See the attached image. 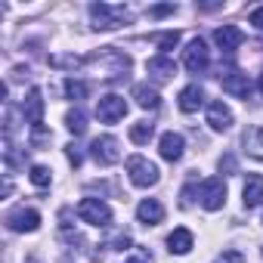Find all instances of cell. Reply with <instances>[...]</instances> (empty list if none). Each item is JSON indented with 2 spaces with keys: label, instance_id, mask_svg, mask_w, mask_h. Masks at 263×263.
Wrapping results in <instances>:
<instances>
[{
  "label": "cell",
  "instance_id": "cell-30",
  "mask_svg": "<svg viewBox=\"0 0 263 263\" xmlns=\"http://www.w3.org/2000/svg\"><path fill=\"white\" fill-rule=\"evenodd\" d=\"M220 174H235V158L232 155H223L220 158Z\"/></svg>",
  "mask_w": 263,
  "mask_h": 263
},
{
  "label": "cell",
  "instance_id": "cell-27",
  "mask_svg": "<svg viewBox=\"0 0 263 263\" xmlns=\"http://www.w3.org/2000/svg\"><path fill=\"white\" fill-rule=\"evenodd\" d=\"M127 263H152V251L149 248H134V254L127 257Z\"/></svg>",
  "mask_w": 263,
  "mask_h": 263
},
{
  "label": "cell",
  "instance_id": "cell-5",
  "mask_svg": "<svg viewBox=\"0 0 263 263\" xmlns=\"http://www.w3.org/2000/svg\"><path fill=\"white\" fill-rule=\"evenodd\" d=\"M124 115H127V99H124V96H118V93L99 96V102H96V118H99L102 124H115V121H121Z\"/></svg>",
  "mask_w": 263,
  "mask_h": 263
},
{
  "label": "cell",
  "instance_id": "cell-6",
  "mask_svg": "<svg viewBox=\"0 0 263 263\" xmlns=\"http://www.w3.org/2000/svg\"><path fill=\"white\" fill-rule=\"evenodd\" d=\"M90 155L96 158V164H102V167H108V164H118L121 161V143L115 140V137H96L93 140V146H90Z\"/></svg>",
  "mask_w": 263,
  "mask_h": 263
},
{
  "label": "cell",
  "instance_id": "cell-9",
  "mask_svg": "<svg viewBox=\"0 0 263 263\" xmlns=\"http://www.w3.org/2000/svg\"><path fill=\"white\" fill-rule=\"evenodd\" d=\"M158 152H161V158L171 161V164L180 161L183 152H186V140H183V134H174V130L161 134V140H158Z\"/></svg>",
  "mask_w": 263,
  "mask_h": 263
},
{
  "label": "cell",
  "instance_id": "cell-26",
  "mask_svg": "<svg viewBox=\"0 0 263 263\" xmlns=\"http://www.w3.org/2000/svg\"><path fill=\"white\" fill-rule=\"evenodd\" d=\"M155 41H158V47H161L164 56H167V50H174V47L180 44V31H164V34H158Z\"/></svg>",
  "mask_w": 263,
  "mask_h": 263
},
{
  "label": "cell",
  "instance_id": "cell-32",
  "mask_svg": "<svg viewBox=\"0 0 263 263\" xmlns=\"http://www.w3.org/2000/svg\"><path fill=\"white\" fill-rule=\"evenodd\" d=\"M174 10H177V7H174V4H161V7H152V10H149V13H152V16H171V13H174Z\"/></svg>",
  "mask_w": 263,
  "mask_h": 263
},
{
  "label": "cell",
  "instance_id": "cell-11",
  "mask_svg": "<svg viewBox=\"0 0 263 263\" xmlns=\"http://www.w3.org/2000/svg\"><path fill=\"white\" fill-rule=\"evenodd\" d=\"M208 124H211V130H217V134H226V130L232 127V108L223 99L211 102L208 105Z\"/></svg>",
  "mask_w": 263,
  "mask_h": 263
},
{
  "label": "cell",
  "instance_id": "cell-10",
  "mask_svg": "<svg viewBox=\"0 0 263 263\" xmlns=\"http://www.w3.org/2000/svg\"><path fill=\"white\" fill-rule=\"evenodd\" d=\"M22 115H25V121H28L31 127H41V124H44V93H41L37 87L28 90V96H25V102H22Z\"/></svg>",
  "mask_w": 263,
  "mask_h": 263
},
{
  "label": "cell",
  "instance_id": "cell-8",
  "mask_svg": "<svg viewBox=\"0 0 263 263\" xmlns=\"http://www.w3.org/2000/svg\"><path fill=\"white\" fill-rule=\"evenodd\" d=\"M7 226H10L13 232H37L41 214H37L34 208H16V211L7 214Z\"/></svg>",
  "mask_w": 263,
  "mask_h": 263
},
{
  "label": "cell",
  "instance_id": "cell-17",
  "mask_svg": "<svg viewBox=\"0 0 263 263\" xmlns=\"http://www.w3.org/2000/svg\"><path fill=\"white\" fill-rule=\"evenodd\" d=\"M241 201H245V208L263 204V177H260V174H248L245 189H241Z\"/></svg>",
  "mask_w": 263,
  "mask_h": 263
},
{
  "label": "cell",
  "instance_id": "cell-15",
  "mask_svg": "<svg viewBox=\"0 0 263 263\" xmlns=\"http://www.w3.org/2000/svg\"><path fill=\"white\" fill-rule=\"evenodd\" d=\"M146 71H149L155 81H161V84H164V81H171V78L177 74V65H174V59H171V56H164V53H161V56H152V59L146 62Z\"/></svg>",
  "mask_w": 263,
  "mask_h": 263
},
{
  "label": "cell",
  "instance_id": "cell-29",
  "mask_svg": "<svg viewBox=\"0 0 263 263\" xmlns=\"http://www.w3.org/2000/svg\"><path fill=\"white\" fill-rule=\"evenodd\" d=\"M248 22H251L254 28H260V31H263V7H254V10H251V16H248Z\"/></svg>",
  "mask_w": 263,
  "mask_h": 263
},
{
  "label": "cell",
  "instance_id": "cell-33",
  "mask_svg": "<svg viewBox=\"0 0 263 263\" xmlns=\"http://www.w3.org/2000/svg\"><path fill=\"white\" fill-rule=\"evenodd\" d=\"M127 245H130V235H118L115 238V251H124Z\"/></svg>",
  "mask_w": 263,
  "mask_h": 263
},
{
  "label": "cell",
  "instance_id": "cell-13",
  "mask_svg": "<svg viewBox=\"0 0 263 263\" xmlns=\"http://www.w3.org/2000/svg\"><path fill=\"white\" fill-rule=\"evenodd\" d=\"M137 220H140L143 226H158V223L164 220V204H161L158 198H143V201L137 204Z\"/></svg>",
  "mask_w": 263,
  "mask_h": 263
},
{
  "label": "cell",
  "instance_id": "cell-18",
  "mask_svg": "<svg viewBox=\"0 0 263 263\" xmlns=\"http://www.w3.org/2000/svg\"><path fill=\"white\" fill-rule=\"evenodd\" d=\"M241 146L254 161H263V127H248L241 134Z\"/></svg>",
  "mask_w": 263,
  "mask_h": 263
},
{
  "label": "cell",
  "instance_id": "cell-24",
  "mask_svg": "<svg viewBox=\"0 0 263 263\" xmlns=\"http://www.w3.org/2000/svg\"><path fill=\"white\" fill-rule=\"evenodd\" d=\"M65 96H68V99H84V96H87V84L78 81V78H68V81H65Z\"/></svg>",
  "mask_w": 263,
  "mask_h": 263
},
{
  "label": "cell",
  "instance_id": "cell-28",
  "mask_svg": "<svg viewBox=\"0 0 263 263\" xmlns=\"http://www.w3.org/2000/svg\"><path fill=\"white\" fill-rule=\"evenodd\" d=\"M65 155H68V161H71L74 167H81V161H84V152H81L74 143H71V146H65Z\"/></svg>",
  "mask_w": 263,
  "mask_h": 263
},
{
  "label": "cell",
  "instance_id": "cell-25",
  "mask_svg": "<svg viewBox=\"0 0 263 263\" xmlns=\"http://www.w3.org/2000/svg\"><path fill=\"white\" fill-rule=\"evenodd\" d=\"M50 65H56V68H71V71H74V68L84 65V59H81V56H53Z\"/></svg>",
  "mask_w": 263,
  "mask_h": 263
},
{
  "label": "cell",
  "instance_id": "cell-2",
  "mask_svg": "<svg viewBox=\"0 0 263 263\" xmlns=\"http://www.w3.org/2000/svg\"><path fill=\"white\" fill-rule=\"evenodd\" d=\"M127 174H130V183L134 186H140V189H149V186H155L158 183V164H152L149 158H143V155H130L127 158Z\"/></svg>",
  "mask_w": 263,
  "mask_h": 263
},
{
  "label": "cell",
  "instance_id": "cell-22",
  "mask_svg": "<svg viewBox=\"0 0 263 263\" xmlns=\"http://www.w3.org/2000/svg\"><path fill=\"white\" fill-rule=\"evenodd\" d=\"M65 127L71 130L74 137H81L84 130H87V115H84V108H81V105H74V108L65 115Z\"/></svg>",
  "mask_w": 263,
  "mask_h": 263
},
{
  "label": "cell",
  "instance_id": "cell-34",
  "mask_svg": "<svg viewBox=\"0 0 263 263\" xmlns=\"http://www.w3.org/2000/svg\"><path fill=\"white\" fill-rule=\"evenodd\" d=\"M260 93H263V74H260Z\"/></svg>",
  "mask_w": 263,
  "mask_h": 263
},
{
  "label": "cell",
  "instance_id": "cell-3",
  "mask_svg": "<svg viewBox=\"0 0 263 263\" xmlns=\"http://www.w3.org/2000/svg\"><path fill=\"white\" fill-rule=\"evenodd\" d=\"M198 201H201L204 211H220V208L226 204V183H223L220 177L201 180V186H198Z\"/></svg>",
  "mask_w": 263,
  "mask_h": 263
},
{
  "label": "cell",
  "instance_id": "cell-20",
  "mask_svg": "<svg viewBox=\"0 0 263 263\" xmlns=\"http://www.w3.org/2000/svg\"><path fill=\"white\" fill-rule=\"evenodd\" d=\"M134 99H137V105H140V108H158V105H161L158 90H155V87H149V84H137V87H134Z\"/></svg>",
  "mask_w": 263,
  "mask_h": 263
},
{
  "label": "cell",
  "instance_id": "cell-7",
  "mask_svg": "<svg viewBox=\"0 0 263 263\" xmlns=\"http://www.w3.org/2000/svg\"><path fill=\"white\" fill-rule=\"evenodd\" d=\"M208 62H211L208 44H204L201 37L189 41V47H186V53H183V65H186V71H189V74H201V71L208 68Z\"/></svg>",
  "mask_w": 263,
  "mask_h": 263
},
{
  "label": "cell",
  "instance_id": "cell-31",
  "mask_svg": "<svg viewBox=\"0 0 263 263\" xmlns=\"http://www.w3.org/2000/svg\"><path fill=\"white\" fill-rule=\"evenodd\" d=\"M217 263H245V257H241L238 251H223V257H220Z\"/></svg>",
  "mask_w": 263,
  "mask_h": 263
},
{
  "label": "cell",
  "instance_id": "cell-4",
  "mask_svg": "<svg viewBox=\"0 0 263 263\" xmlns=\"http://www.w3.org/2000/svg\"><path fill=\"white\" fill-rule=\"evenodd\" d=\"M78 217L90 226H108L111 223V208L102 198H81L78 201Z\"/></svg>",
  "mask_w": 263,
  "mask_h": 263
},
{
  "label": "cell",
  "instance_id": "cell-14",
  "mask_svg": "<svg viewBox=\"0 0 263 263\" xmlns=\"http://www.w3.org/2000/svg\"><path fill=\"white\" fill-rule=\"evenodd\" d=\"M241 41H245V34H241V28H235V25H223V28L214 31V44H217L223 53H235V50L241 47Z\"/></svg>",
  "mask_w": 263,
  "mask_h": 263
},
{
  "label": "cell",
  "instance_id": "cell-12",
  "mask_svg": "<svg viewBox=\"0 0 263 263\" xmlns=\"http://www.w3.org/2000/svg\"><path fill=\"white\" fill-rule=\"evenodd\" d=\"M220 84H223V93H229V96H238V99H248V93H251V81H248V74L245 71H226L223 78H220Z\"/></svg>",
  "mask_w": 263,
  "mask_h": 263
},
{
  "label": "cell",
  "instance_id": "cell-21",
  "mask_svg": "<svg viewBox=\"0 0 263 263\" xmlns=\"http://www.w3.org/2000/svg\"><path fill=\"white\" fill-rule=\"evenodd\" d=\"M152 137H155V124L152 121H137L130 127V143H137V146H146Z\"/></svg>",
  "mask_w": 263,
  "mask_h": 263
},
{
  "label": "cell",
  "instance_id": "cell-16",
  "mask_svg": "<svg viewBox=\"0 0 263 263\" xmlns=\"http://www.w3.org/2000/svg\"><path fill=\"white\" fill-rule=\"evenodd\" d=\"M192 248H195V235H192L186 226H177V229L167 235V251H171V254H180V257H183V254H189Z\"/></svg>",
  "mask_w": 263,
  "mask_h": 263
},
{
  "label": "cell",
  "instance_id": "cell-19",
  "mask_svg": "<svg viewBox=\"0 0 263 263\" xmlns=\"http://www.w3.org/2000/svg\"><path fill=\"white\" fill-rule=\"evenodd\" d=\"M204 105V90L198 87V84H189V87H183L180 90V108L189 115V111H198Z\"/></svg>",
  "mask_w": 263,
  "mask_h": 263
},
{
  "label": "cell",
  "instance_id": "cell-1",
  "mask_svg": "<svg viewBox=\"0 0 263 263\" xmlns=\"http://www.w3.org/2000/svg\"><path fill=\"white\" fill-rule=\"evenodd\" d=\"M90 19H93V28L111 31V28H121L124 22H130V13L118 4H90Z\"/></svg>",
  "mask_w": 263,
  "mask_h": 263
},
{
  "label": "cell",
  "instance_id": "cell-23",
  "mask_svg": "<svg viewBox=\"0 0 263 263\" xmlns=\"http://www.w3.org/2000/svg\"><path fill=\"white\" fill-rule=\"evenodd\" d=\"M28 180H31L37 189H47V186L53 183V174H50V167H44V164H34V167H31V174H28Z\"/></svg>",
  "mask_w": 263,
  "mask_h": 263
}]
</instances>
